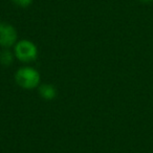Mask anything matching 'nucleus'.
<instances>
[{
    "label": "nucleus",
    "mask_w": 153,
    "mask_h": 153,
    "mask_svg": "<svg viewBox=\"0 0 153 153\" xmlns=\"http://www.w3.org/2000/svg\"><path fill=\"white\" fill-rule=\"evenodd\" d=\"M15 81L21 88L24 89H34L39 87L41 76L37 69L30 66L21 67L16 71Z\"/></svg>",
    "instance_id": "f257e3e1"
},
{
    "label": "nucleus",
    "mask_w": 153,
    "mask_h": 153,
    "mask_svg": "<svg viewBox=\"0 0 153 153\" xmlns=\"http://www.w3.org/2000/svg\"><path fill=\"white\" fill-rule=\"evenodd\" d=\"M14 53L19 61L30 63L38 57V48L30 40H20L14 45Z\"/></svg>",
    "instance_id": "f03ea898"
},
{
    "label": "nucleus",
    "mask_w": 153,
    "mask_h": 153,
    "mask_svg": "<svg viewBox=\"0 0 153 153\" xmlns=\"http://www.w3.org/2000/svg\"><path fill=\"white\" fill-rule=\"evenodd\" d=\"M18 33L12 24L0 22V46L10 48L17 43Z\"/></svg>",
    "instance_id": "7ed1b4c3"
},
{
    "label": "nucleus",
    "mask_w": 153,
    "mask_h": 153,
    "mask_svg": "<svg viewBox=\"0 0 153 153\" xmlns=\"http://www.w3.org/2000/svg\"><path fill=\"white\" fill-rule=\"evenodd\" d=\"M38 91H39V94H40L44 100H47V101L53 100L58 94L57 89H56V87L53 84H46V83L41 84L38 87Z\"/></svg>",
    "instance_id": "20e7f679"
},
{
    "label": "nucleus",
    "mask_w": 153,
    "mask_h": 153,
    "mask_svg": "<svg viewBox=\"0 0 153 153\" xmlns=\"http://www.w3.org/2000/svg\"><path fill=\"white\" fill-rule=\"evenodd\" d=\"M14 57H15V53H13L7 48H4L0 51V63L3 66L12 65V63L14 62Z\"/></svg>",
    "instance_id": "39448f33"
},
{
    "label": "nucleus",
    "mask_w": 153,
    "mask_h": 153,
    "mask_svg": "<svg viewBox=\"0 0 153 153\" xmlns=\"http://www.w3.org/2000/svg\"><path fill=\"white\" fill-rule=\"evenodd\" d=\"M14 4L20 7H28L33 3V0H12Z\"/></svg>",
    "instance_id": "423d86ee"
},
{
    "label": "nucleus",
    "mask_w": 153,
    "mask_h": 153,
    "mask_svg": "<svg viewBox=\"0 0 153 153\" xmlns=\"http://www.w3.org/2000/svg\"><path fill=\"white\" fill-rule=\"evenodd\" d=\"M142 2H152L153 0H140Z\"/></svg>",
    "instance_id": "0eeeda50"
}]
</instances>
